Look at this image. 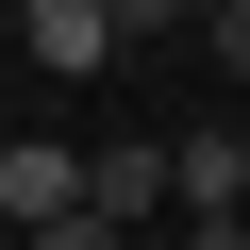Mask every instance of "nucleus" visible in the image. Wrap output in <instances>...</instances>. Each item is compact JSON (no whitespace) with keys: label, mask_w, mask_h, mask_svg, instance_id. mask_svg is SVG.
I'll use <instances>...</instances> for the list:
<instances>
[{"label":"nucleus","mask_w":250,"mask_h":250,"mask_svg":"<svg viewBox=\"0 0 250 250\" xmlns=\"http://www.w3.org/2000/svg\"><path fill=\"white\" fill-rule=\"evenodd\" d=\"M17 50H34L50 83H100L117 50H134V17H117V0H34V17H17Z\"/></svg>","instance_id":"obj_1"},{"label":"nucleus","mask_w":250,"mask_h":250,"mask_svg":"<svg viewBox=\"0 0 250 250\" xmlns=\"http://www.w3.org/2000/svg\"><path fill=\"white\" fill-rule=\"evenodd\" d=\"M0 217H17V250H34V233H67V217H100V200H83V150L17 134V150H0Z\"/></svg>","instance_id":"obj_2"},{"label":"nucleus","mask_w":250,"mask_h":250,"mask_svg":"<svg viewBox=\"0 0 250 250\" xmlns=\"http://www.w3.org/2000/svg\"><path fill=\"white\" fill-rule=\"evenodd\" d=\"M233 184H250L233 134H184V150H167V200H184V217H233Z\"/></svg>","instance_id":"obj_3"},{"label":"nucleus","mask_w":250,"mask_h":250,"mask_svg":"<svg viewBox=\"0 0 250 250\" xmlns=\"http://www.w3.org/2000/svg\"><path fill=\"white\" fill-rule=\"evenodd\" d=\"M83 200H100V217H150V200H167V150H100Z\"/></svg>","instance_id":"obj_4"},{"label":"nucleus","mask_w":250,"mask_h":250,"mask_svg":"<svg viewBox=\"0 0 250 250\" xmlns=\"http://www.w3.org/2000/svg\"><path fill=\"white\" fill-rule=\"evenodd\" d=\"M217 50H233V83H250V0H217Z\"/></svg>","instance_id":"obj_5"},{"label":"nucleus","mask_w":250,"mask_h":250,"mask_svg":"<svg viewBox=\"0 0 250 250\" xmlns=\"http://www.w3.org/2000/svg\"><path fill=\"white\" fill-rule=\"evenodd\" d=\"M34 250H117V217H67V233H34Z\"/></svg>","instance_id":"obj_6"}]
</instances>
